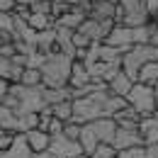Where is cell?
I'll return each instance as SVG.
<instances>
[{"instance_id": "obj_16", "label": "cell", "mask_w": 158, "mask_h": 158, "mask_svg": "<svg viewBox=\"0 0 158 158\" xmlns=\"http://www.w3.org/2000/svg\"><path fill=\"white\" fill-rule=\"evenodd\" d=\"M136 83H143V85H156L158 83V61H153V63H146L141 71H139V80Z\"/></svg>"}, {"instance_id": "obj_21", "label": "cell", "mask_w": 158, "mask_h": 158, "mask_svg": "<svg viewBox=\"0 0 158 158\" xmlns=\"http://www.w3.org/2000/svg\"><path fill=\"white\" fill-rule=\"evenodd\" d=\"M119 158H146V146H131L127 151H119Z\"/></svg>"}, {"instance_id": "obj_5", "label": "cell", "mask_w": 158, "mask_h": 158, "mask_svg": "<svg viewBox=\"0 0 158 158\" xmlns=\"http://www.w3.org/2000/svg\"><path fill=\"white\" fill-rule=\"evenodd\" d=\"M143 143V136L139 134V129H119L117 127V134H114V141H112V146L117 148V151H127V148H131V146H141ZM146 146V143H143Z\"/></svg>"}, {"instance_id": "obj_26", "label": "cell", "mask_w": 158, "mask_h": 158, "mask_svg": "<svg viewBox=\"0 0 158 158\" xmlns=\"http://www.w3.org/2000/svg\"><path fill=\"white\" fill-rule=\"evenodd\" d=\"M68 7H88L90 5V0H63Z\"/></svg>"}, {"instance_id": "obj_33", "label": "cell", "mask_w": 158, "mask_h": 158, "mask_svg": "<svg viewBox=\"0 0 158 158\" xmlns=\"http://www.w3.org/2000/svg\"><path fill=\"white\" fill-rule=\"evenodd\" d=\"M153 17H158V12H153Z\"/></svg>"}, {"instance_id": "obj_27", "label": "cell", "mask_w": 158, "mask_h": 158, "mask_svg": "<svg viewBox=\"0 0 158 158\" xmlns=\"http://www.w3.org/2000/svg\"><path fill=\"white\" fill-rule=\"evenodd\" d=\"M7 90H10V83L7 80H0V100L7 95Z\"/></svg>"}, {"instance_id": "obj_25", "label": "cell", "mask_w": 158, "mask_h": 158, "mask_svg": "<svg viewBox=\"0 0 158 158\" xmlns=\"http://www.w3.org/2000/svg\"><path fill=\"white\" fill-rule=\"evenodd\" d=\"M146 158H158V141L156 143H146Z\"/></svg>"}, {"instance_id": "obj_20", "label": "cell", "mask_w": 158, "mask_h": 158, "mask_svg": "<svg viewBox=\"0 0 158 158\" xmlns=\"http://www.w3.org/2000/svg\"><path fill=\"white\" fill-rule=\"evenodd\" d=\"M15 139H17L15 131H5V129H0V153H7Z\"/></svg>"}, {"instance_id": "obj_9", "label": "cell", "mask_w": 158, "mask_h": 158, "mask_svg": "<svg viewBox=\"0 0 158 158\" xmlns=\"http://www.w3.org/2000/svg\"><path fill=\"white\" fill-rule=\"evenodd\" d=\"M114 122H117V127L119 129H139V124H141V114H139L134 107H122L117 114H114Z\"/></svg>"}, {"instance_id": "obj_31", "label": "cell", "mask_w": 158, "mask_h": 158, "mask_svg": "<svg viewBox=\"0 0 158 158\" xmlns=\"http://www.w3.org/2000/svg\"><path fill=\"white\" fill-rule=\"evenodd\" d=\"M107 2H112V5H117V2H119V0H107Z\"/></svg>"}, {"instance_id": "obj_4", "label": "cell", "mask_w": 158, "mask_h": 158, "mask_svg": "<svg viewBox=\"0 0 158 158\" xmlns=\"http://www.w3.org/2000/svg\"><path fill=\"white\" fill-rule=\"evenodd\" d=\"M90 83H93V78H90L88 66H85L83 61H73V66H71V76H68V88H71V93H73V90L88 88Z\"/></svg>"}, {"instance_id": "obj_28", "label": "cell", "mask_w": 158, "mask_h": 158, "mask_svg": "<svg viewBox=\"0 0 158 158\" xmlns=\"http://www.w3.org/2000/svg\"><path fill=\"white\" fill-rule=\"evenodd\" d=\"M146 5H148V10H151V15L158 12V0H146Z\"/></svg>"}, {"instance_id": "obj_10", "label": "cell", "mask_w": 158, "mask_h": 158, "mask_svg": "<svg viewBox=\"0 0 158 158\" xmlns=\"http://www.w3.org/2000/svg\"><path fill=\"white\" fill-rule=\"evenodd\" d=\"M107 88H110V93H112V95H117V98H124V100H127L129 90L134 88V80L129 78L124 71H119L117 76L110 80V85H107Z\"/></svg>"}, {"instance_id": "obj_8", "label": "cell", "mask_w": 158, "mask_h": 158, "mask_svg": "<svg viewBox=\"0 0 158 158\" xmlns=\"http://www.w3.org/2000/svg\"><path fill=\"white\" fill-rule=\"evenodd\" d=\"M27 139V143H29V148H32V153L37 156V153H44V151H49L51 148V136L46 134V131H39V129H32V131H27L24 134Z\"/></svg>"}, {"instance_id": "obj_11", "label": "cell", "mask_w": 158, "mask_h": 158, "mask_svg": "<svg viewBox=\"0 0 158 158\" xmlns=\"http://www.w3.org/2000/svg\"><path fill=\"white\" fill-rule=\"evenodd\" d=\"M80 148H83V156H93L95 153V148L100 146L98 136H95V131H93V127L90 124H83V129H80V139H78Z\"/></svg>"}, {"instance_id": "obj_14", "label": "cell", "mask_w": 158, "mask_h": 158, "mask_svg": "<svg viewBox=\"0 0 158 158\" xmlns=\"http://www.w3.org/2000/svg\"><path fill=\"white\" fill-rule=\"evenodd\" d=\"M5 156L7 158H34V153H32V148H29L24 134H17V139L12 141V146H10V151H7Z\"/></svg>"}, {"instance_id": "obj_24", "label": "cell", "mask_w": 158, "mask_h": 158, "mask_svg": "<svg viewBox=\"0 0 158 158\" xmlns=\"http://www.w3.org/2000/svg\"><path fill=\"white\" fill-rule=\"evenodd\" d=\"M15 7H17V0H0V12L12 15V12H15Z\"/></svg>"}, {"instance_id": "obj_22", "label": "cell", "mask_w": 158, "mask_h": 158, "mask_svg": "<svg viewBox=\"0 0 158 158\" xmlns=\"http://www.w3.org/2000/svg\"><path fill=\"white\" fill-rule=\"evenodd\" d=\"M68 10H71V7H68V5L63 2V0H54V2H51V17H54V20L63 17V15L68 12Z\"/></svg>"}, {"instance_id": "obj_2", "label": "cell", "mask_w": 158, "mask_h": 158, "mask_svg": "<svg viewBox=\"0 0 158 158\" xmlns=\"http://www.w3.org/2000/svg\"><path fill=\"white\" fill-rule=\"evenodd\" d=\"M156 93H153V88L151 85H143V83H134V88L129 90V95H127V105L129 107H134L141 119L143 117H153V112H156Z\"/></svg>"}, {"instance_id": "obj_32", "label": "cell", "mask_w": 158, "mask_h": 158, "mask_svg": "<svg viewBox=\"0 0 158 158\" xmlns=\"http://www.w3.org/2000/svg\"><path fill=\"white\" fill-rule=\"evenodd\" d=\"M0 158H7V156H5V153H0Z\"/></svg>"}, {"instance_id": "obj_34", "label": "cell", "mask_w": 158, "mask_h": 158, "mask_svg": "<svg viewBox=\"0 0 158 158\" xmlns=\"http://www.w3.org/2000/svg\"><path fill=\"white\" fill-rule=\"evenodd\" d=\"M49 2H54V0H49Z\"/></svg>"}, {"instance_id": "obj_15", "label": "cell", "mask_w": 158, "mask_h": 158, "mask_svg": "<svg viewBox=\"0 0 158 158\" xmlns=\"http://www.w3.org/2000/svg\"><path fill=\"white\" fill-rule=\"evenodd\" d=\"M29 29L32 32H46V29H54L56 27V20L51 17V15H39V12H32V17H29Z\"/></svg>"}, {"instance_id": "obj_3", "label": "cell", "mask_w": 158, "mask_h": 158, "mask_svg": "<svg viewBox=\"0 0 158 158\" xmlns=\"http://www.w3.org/2000/svg\"><path fill=\"white\" fill-rule=\"evenodd\" d=\"M102 44L114 46V49H119L122 54H127L129 49H134V46H136V29L124 27V24H114V29L110 32V37L102 41Z\"/></svg>"}, {"instance_id": "obj_12", "label": "cell", "mask_w": 158, "mask_h": 158, "mask_svg": "<svg viewBox=\"0 0 158 158\" xmlns=\"http://www.w3.org/2000/svg\"><path fill=\"white\" fill-rule=\"evenodd\" d=\"M139 134L143 136V143H156L158 141V119L156 117H143L139 124Z\"/></svg>"}, {"instance_id": "obj_6", "label": "cell", "mask_w": 158, "mask_h": 158, "mask_svg": "<svg viewBox=\"0 0 158 158\" xmlns=\"http://www.w3.org/2000/svg\"><path fill=\"white\" fill-rule=\"evenodd\" d=\"M51 153H56L59 158H80L83 156V148H80V143L76 141H68V139H51V148H49Z\"/></svg>"}, {"instance_id": "obj_18", "label": "cell", "mask_w": 158, "mask_h": 158, "mask_svg": "<svg viewBox=\"0 0 158 158\" xmlns=\"http://www.w3.org/2000/svg\"><path fill=\"white\" fill-rule=\"evenodd\" d=\"M117 156H119V151L112 146V143H100L90 158H117Z\"/></svg>"}, {"instance_id": "obj_1", "label": "cell", "mask_w": 158, "mask_h": 158, "mask_svg": "<svg viewBox=\"0 0 158 158\" xmlns=\"http://www.w3.org/2000/svg\"><path fill=\"white\" fill-rule=\"evenodd\" d=\"M71 66L73 59L63 56V54H49L44 66H41V78L44 88H68V76H71Z\"/></svg>"}, {"instance_id": "obj_30", "label": "cell", "mask_w": 158, "mask_h": 158, "mask_svg": "<svg viewBox=\"0 0 158 158\" xmlns=\"http://www.w3.org/2000/svg\"><path fill=\"white\" fill-rule=\"evenodd\" d=\"M153 93H156V98H158V83H156V85H153Z\"/></svg>"}, {"instance_id": "obj_13", "label": "cell", "mask_w": 158, "mask_h": 158, "mask_svg": "<svg viewBox=\"0 0 158 158\" xmlns=\"http://www.w3.org/2000/svg\"><path fill=\"white\" fill-rule=\"evenodd\" d=\"M20 85L27 88V90H39V88H44L41 71L39 68H24L22 71V78H20Z\"/></svg>"}, {"instance_id": "obj_35", "label": "cell", "mask_w": 158, "mask_h": 158, "mask_svg": "<svg viewBox=\"0 0 158 158\" xmlns=\"http://www.w3.org/2000/svg\"><path fill=\"white\" fill-rule=\"evenodd\" d=\"M117 158H119V156H117Z\"/></svg>"}, {"instance_id": "obj_19", "label": "cell", "mask_w": 158, "mask_h": 158, "mask_svg": "<svg viewBox=\"0 0 158 158\" xmlns=\"http://www.w3.org/2000/svg\"><path fill=\"white\" fill-rule=\"evenodd\" d=\"M80 129H83L80 124H76V122H68V124L63 127V134H61V136L68 139V141H76V143H78V139H80Z\"/></svg>"}, {"instance_id": "obj_7", "label": "cell", "mask_w": 158, "mask_h": 158, "mask_svg": "<svg viewBox=\"0 0 158 158\" xmlns=\"http://www.w3.org/2000/svg\"><path fill=\"white\" fill-rule=\"evenodd\" d=\"M90 127H93V131H95V136H98L100 143H112V141H114L117 122L112 117H102V119H98V122H93Z\"/></svg>"}, {"instance_id": "obj_23", "label": "cell", "mask_w": 158, "mask_h": 158, "mask_svg": "<svg viewBox=\"0 0 158 158\" xmlns=\"http://www.w3.org/2000/svg\"><path fill=\"white\" fill-rule=\"evenodd\" d=\"M63 127H66V124H63V122H61V119H51V124H49V129H46V134H49V136L51 139H59L61 134H63Z\"/></svg>"}, {"instance_id": "obj_29", "label": "cell", "mask_w": 158, "mask_h": 158, "mask_svg": "<svg viewBox=\"0 0 158 158\" xmlns=\"http://www.w3.org/2000/svg\"><path fill=\"white\" fill-rule=\"evenodd\" d=\"M34 158H59L56 153H51V151H44V153H37Z\"/></svg>"}, {"instance_id": "obj_17", "label": "cell", "mask_w": 158, "mask_h": 158, "mask_svg": "<svg viewBox=\"0 0 158 158\" xmlns=\"http://www.w3.org/2000/svg\"><path fill=\"white\" fill-rule=\"evenodd\" d=\"M51 114H54L56 119H61L63 124L73 122V100H68V102H61V105H54V107H51Z\"/></svg>"}]
</instances>
